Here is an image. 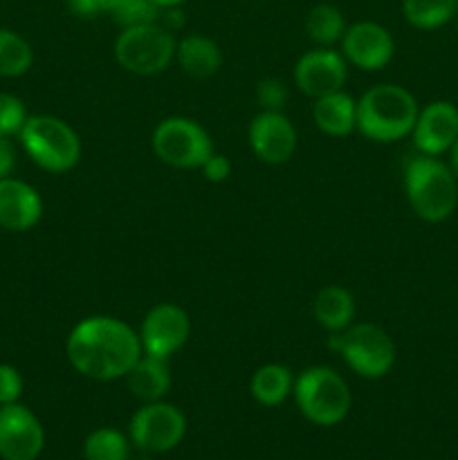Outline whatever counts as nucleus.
Wrapping results in <instances>:
<instances>
[{
	"label": "nucleus",
	"mask_w": 458,
	"mask_h": 460,
	"mask_svg": "<svg viewBox=\"0 0 458 460\" xmlns=\"http://www.w3.org/2000/svg\"><path fill=\"white\" fill-rule=\"evenodd\" d=\"M416 97L395 84H380L357 99V130L373 142H398L411 135L418 119Z\"/></svg>",
	"instance_id": "obj_2"
},
{
	"label": "nucleus",
	"mask_w": 458,
	"mask_h": 460,
	"mask_svg": "<svg viewBox=\"0 0 458 460\" xmlns=\"http://www.w3.org/2000/svg\"><path fill=\"white\" fill-rule=\"evenodd\" d=\"M189 335H191V319L187 310L175 304H157L144 317L139 341L146 355L169 359L187 344Z\"/></svg>",
	"instance_id": "obj_10"
},
{
	"label": "nucleus",
	"mask_w": 458,
	"mask_h": 460,
	"mask_svg": "<svg viewBox=\"0 0 458 460\" xmlns=\"http://www.w3.org/2000/svg\"><path fill=\"white\" fill-rule=\"evenodd\" d=\"M346 75L348 67L344 54L335 52L332 48L310 49L295 66V84L313 99L344 88Z\"/></svg>",
	"instance_id": "obj_14"
},
{
	"label": "nucleus",
	"mask_w": 458,
	"mask_h": 460,
	"mask_svg": "<svg viewBox=\"0 0 458 460\" xmlns=\"http://www.w3.org/2000/svg\"><path fill=\"white\" fill-rule=\"evenodd\" d=\"M22 394V377L12 364H0V407L18 402Z\"/></svg>",
	"instance_id": "obj_29"
},
{
	"label": "nucleus",
	"mask_w": 458,
	"mask_h": 460,
	"mask_svg": "<svg viewBox=\"0 0 458 460\" xmlns=\"http://www.w3.org/2000/svg\"><path fill=\"white\" fill-rule=\"evenodd\" d=\"M422 155H445L458 139V108L452 102H431L418 112L411 130Z\"/></svg>",
	"instance_id": "obj_15"
},
{
	"label": "nucleus",
	"mask_w": 458,
	"mask_h": 460,
	"mask_svg": "<svg viewBox=\"0 0 458 460\" xmlns=\"http://www.w3.org/2000/svg\"><path fill=\"white\" fill-rule=\"evenodd\" d=\"M314 319L328 332H341L355 319V296L341 286H326L319 290L313 304Z\"/></svg>",
	"instance_id": "obj_20"
},
{
	"label": "nucleus",
	"mask_w": 458,
	"mask_h": 460,
	"mask_svg": "<svg viewBox=\"0 0 458 460\" xmlns=\"http://www.w3.org/2000/svg\"><path fill=\"white\" fill-rule=\"evenodd\" d=\"M66 353L72 368L81 376L97 382H110L126 377L144 350L139 332H135L128 323L97 314L72 328Z\"/></svg>",
	"instance_id": "obj_1"
},
{
	"label": "nucleus",
	"mask_w": 458,
	"mask_h": 460,
	"mask_svg": "<svg viewBox=\"0 0 458 460\" xmlns=\"http://www.w3.org/2000/svg\"><path fill=\"white\" fill-rule=\"evenodd\" d=\"M200 169L209 182H225L232 175V162L225 155H220V153H211Z\"/></svg>",
	"instance_id": "obj_30"
},
{
	"label": "nucleus",
	"mask_w": 458,
	"mask_h": 460,
	"mask_svg": "<svg viewBox=\"0 0 458 460\" xmlns=\"http://www.w3.org/2000/svg\"><path fill=\"white\" fill-rule=\"evenodd\" d=\"M404 191L418 218L443 223L458 207V180L434 155H413L404 166Z\"/></svg>",
	"instance_id": "obj_3"
},
{
	"label": "nucleus",
	"mask_w": 458,
	"mask_h": 460,
	"mask_svg": "<svg viewBox=\"0 0 458 460\" xmlns=\"http://www.w3.org/2000/svg\"><path fill=\"white\" fill-rule=\"evenodd\" d=\"M13 169H16V148H13L12 137L0 135V180L12 178Z\"/></svg>",
	"instance_id": "obj_31"
},
{
	"label": "nucleus",
	"mask_w": 458,
	"mask_h": 460,
	"mask_svg": "<svg viewBox=\"0 0 458 460\" xmlns=\"http://www.w3.org/2000/svg\"><path fill=\"white\" fill-rule=\"evenodd\" d=\"M328 344L341 353L350 371L366 380H380L395 364L393 340L375 323H350L346 331L332 332Z\"/></svg>",
	"instance_id": "obj_6"
},
{
	"label": "nucleus",
	"mask_w": 458,
	"mask_h": 460,
	"mask_svg": "<svg viewBox=\"0 0 458 460\" xmlns=\"http://www.w3.org/2000/svg\"><path fill=\"white\" fill-rule=\"evenodd\" d=\"M305 31L319 48H330L344 36V16L332 4H314L308 12V18H305Z\"/></svg>",
	"instance_id": "obj_23"
},
{
	"label": "nucleus",
	"mask_w": 458,
	"mask_h": 460,
	"mask_svg": "<svg viewBox=\"0 0 458 460\" xmlns=\"http://www.w3.org/2000/svg\"><path fill=\"white\" fill-rule=\"evenodd\" d=\"M256 102H259L263 111H281L287 102L286 84L274 79V76L259 81V85H256Z\"/></svg>",
	"instance_id": "obj_28"
},
{
	"label": "nucleus",
	"mask_w": 458,
	"mask_h": 460,
	"mask_svg": "<svg viewBox=\"0 0 458 460\" xmlns=\"http://www.w3.org/2000/svg\"><path fill=\"white\" fill-rule=\"evenodd\" d=\"M126 0H94V4H97V12L101 13V12H106V13H115L117 9L121 7V4H124Z\"/></svg>",
	"instance_id": "obj_32"
},
{
	"label": "nucleus",
	"mask_w": 458,
	"mask_h": 460,
	"mask_svg": "<svg viewBox=\"0 0 458 460\" xmlns=\"http://www.w3.org/2000/svg\"><path fill=\"white\" fill-rule=\"evenodd\" d=\"M153 3H155L157 7L166 9V7H178V4L184 3V0H153Z\"/></svg>",
	"instance_id": "obj_34"
},
{
	"label": "nucleus",
	"mask_w": 458,
	"mask_h": 460,
	"mask_svg": "<svg viewBox=\"0 0 458 460\" xmlns=\"http://www.w3.org/2000/svg\"><path fill=\"white\" fill-rule=\"evenodd\" d=\"M21 144L34 164L49 173H66L81 160V139L72 126L52 115L27 117Z\"/></svg>",
	"instance_id": "obj_5"
},
{
	"label": "nucleus",
	"mask_w": 458,
	"mask_h": 460,
	"mask_svg": "<svg viewBox=\"0 0 458 460\" xmlns=\"http://www.w3.org/2000/svg\"><path fill=\"white\" fill-rule=\"evenodd\" d=\"M247 139L254 155L265 164H286L296 151V130L281 111H263L256 115Z\"/></svg>",
	"instance_id": "obj_13"
},
{
	"label": "nucleus",
	"mask_w": 458,
	"mask_h": 460,
	"mask_svg": "<svg viewBox=\"0 0 458 460\" xmlns=\"http://www.w3.org/2000/svg\"><path fill=\"white\" fill-rule=\"evenodd\" d=\"M295 389V377L283 364H265L251 376L250 391L263 407H278Z\"/></svg>",
	"instance_id": "obj_21"
},
{
	"label": "nucleus",
	"mask_w": 458,
	"mask_h": 460,
	"mask_svg": "<svg viewBox=\"0 0 458 460\" xmlns=\"http://www.w3.org/2000/svg\"><path fill=\"white\" fill-rule=\"evenodd\" d=\"M130 443L121 431L112 427L94 429L84 443L85 460H128Z\"/></svg>",
	"instance_id": "obj_25"
},
{
	"label": "nucleus",
	"mask_w": 458,
	"mask_h": 460,
	"mask_svg": "<svg viewBox=\"0 0 458 460\" xmlns=\"http://www.w3.org/2000/svg\"><path fill=\"white\" fill-rule=\"evenodd\" d=\"M175 58L182 72H187L193 79H209L223 66V52L218 43L202 34L184 36L175 49Z\"/></svg>",
	"instance_id": "obj_19"
},
{
	"label": "nucleus",
	"mask_w": 458,
	"mask_h": 460,
	"mask_svg": "<svg viewBox=\"0 0 458 460\" xmlns=\"http://www.w3.org/2000/svg\"><path fill=\"white\" fill-rule=\"evenodd\" d=\"M43 445L45 431L30 409L18 402L0 407V458L36 460Z\"/></svg>",
	"instance_id": "obj_11"
},
{
	"label": "nucleus",
	"mask_w": 458,
	"mask_h": 460,
	"mask_svg": "<svg viewBox=\"0 0 458 460\" xmlns=\"http://www.w3.org/2000/svg\"><path fill=\"white\" fill-rule=\"evenodd\" d=\"M153 151L175 169H200L214 153L209 133L189 117H166L153 130Z\"/></svg>",
	"instance_id": "obj_8"
},
{
	"label": "nucleus",
	"mask_w": 458,
	"mask_h": 460,
	"mask_svg": "<svg viewBox=\"0 0 458 460\" xmlns=\"http://www.w3.org/2000/svg\"><path fill=\"white\" fill-rule=\"evenodd\" d=\"M313 119L321 133L346 137L357 128V102L344 90L314 99Z\"/></svg>",
	"instance_id": "obj_17"
},
{
	"label": "nucleus",
	"mask_w": 458,
	"mask_h": 460,
	"mask_svg": "<svg viewBox=\"0 0 458 460\" xmlns=\"http://www.w3.org/2000/svg\"><path fill=\"white\" fill-rule=\"evenodd\" d=\"M160 13L162 7H157L153 0H126V3L112 13V18H115V22L121 30H126V27L160 22Z\"/></svg>",
	"instance_id": "obj_26"
},
{
	"label": "nucleus",
	"mask_w": 458,
	"mask_h": 460,
	"mask_svg": "<svg viewBox=\"0 0 458 460\" xmlns=\"http://www.w3.org/2000/svg\"><path fill=\"white\" fill-rule=\"evenodd\" d=\"M126 385L130 394L144 402H157L164 398L171 389V373L166 359L153 358V355L142 353V358L133 364L126 373Z\"/></svg>",
	"instance_id": "obj_18"
},
{
	"label": "nucleus",
	"mask_w": 458,
	"mask_h": 460,
	"mask_svg": "<svg viewBox=\"0 0 458 460\" xmlns=\"http://www.w3.org/2000/svg\"><path fill=\"white\" fill-rule=\"evenodd\" d=\"M43 218V200L31 184L16 178L0 180V227L27 232Z\"/></svg>",
	"instance_id": "obj_16"
},
{
	"label": "nucleus",
	"mask_w": 458,
	"mask_h": 460,
	"mask_svg": "<svg viewBox=\"0 0 458 460\" xmlns=\"http://www.w3.org/2000/svg\"><path fill=\"white\" fill-rule=\"evenodd\" d=\"M402 16L416 30H438L458 16V0H402Z\"/></svg>",
	"instance_id": "obj_22"
},
{
	"label": "nucleus",
	"mask_w": 458,
	"mask_h": 460,
	"mask_svg": "<svg viewBox=\"0 0 458 460\" xmlns=\"http://www.w3.org/2000/svg\"><path fill=\"white\" fill-rule=\"evenodd\" d=\"M299 411L313 425H339L350 411L353 395L344 377L330 367H310L295 380L292 389Z\"/></svg>",
	"instance_id": "obj_4"
},
{
	"label": "nucleus",
	"mask_w": 458,
	"mask_h": 460,
	"mask_svg": "<svg viewBox=\"0 0 458 460\" xmlns=\"http://www.w3.org/2000/svg\"><path fill=\"white\" fill-rule=\"evenodd\" d=\"M34 63L31 45L21 34L0 27V76H21Z\"/></svg>",
	"instance_id": "obj_24"
},
{
	"label": "nucleus",
	"mask_w": 458,
	"mask_h": 460,
	"mask_svg": "<svg viewBox=\"0 0 458 460\" xmlns=\"http://www.w3.org/2000/svg\"><path fill=\"white\" fill-rule=\"evenodd\" d=\"M130 443L146 454H164L178 447L187 434L184 413L162 400L146 402L130 418Z\"/></svg>",
	"instance_id": "obj_9"
},
{
	"label": "nucleus",
	"mask_w": 458,
	"mask_h": 460,
	"mask_svg": "<svg viewBox=\"0 0 458 460\" xmlns=\"http://www.w3.org/2000/svg\"><path fill=\"white\" fill-rule=\"evenodd\" d=\"M25 103L9 93H0V135L3 137H13L21 135L22 126L27 121Z\"/></svg>",
	"instance_id": "obj_27"
},
{
	"label": "nucleus",
	"mask_w": 458,
	"mask_h": 460,
	"mask_svg": "<svg viewBox=\"0 0 458 460\" xmlns=\"http://www.w3.org/2000/svg\"><path fill=\"white\" fill-rule=\"evenodd\" d=\"M175 43L173 34L160 22L135 25L121 30L115 40V58L126 72L139 76H153L164 72L173 63Z\"/></svg>",
	"instance_id": "obj_7"
},
{
	"label": "nucleus",
	"mask_w": 458,
	"mask_h": 460,
	"mask_svg": "<svg viewBox=\"0 0 458 460\" xmlns=\"http://www.w3.org/2000/svg\"><path fill=\"white\" fill-rule=\"evenodd\" d=\"M341 52L348 63L364 72L382 70L393 58L395 43L386 27L373 21H359L346 27L341 36Z\"/></svg>",
	"instance_id": "obj_12"
},
{
	"label": "nucleus",
	"mask_w": 458,
	"mask_h": 460,
	"mask_svg": "<svg viewBox=\"0 0 458 460\" xmlns=\"http://www.w3.org/2000/svg\"><path fill=\"white\" fill-rule=\"evenodd\" d=\"M449 169L454 171V175H456L458 180V139L454 142V146L449 148Z\"/></svg>",
	"instance_id": "obj_33"
}]
</instances>
